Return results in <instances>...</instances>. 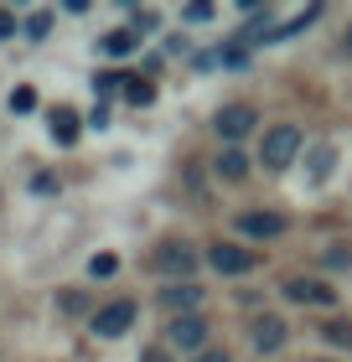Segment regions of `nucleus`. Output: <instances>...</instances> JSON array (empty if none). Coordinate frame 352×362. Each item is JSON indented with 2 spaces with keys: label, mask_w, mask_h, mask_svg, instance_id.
I'll return each instance as SVG.
<instances>
[{
  "label": "nucleus",
  "mask_w": 352,
  "mask_h": 362,
  "mask_svg": "<svg viewBox=\"0 0 352 362\" xmlns=\"http://www.w3.org/2000/svg\"><path fill=\"white\" fill-rule=\"evenodd\" d=\"M156 269L187 285V274L197 269V249H187V243H161V249H156Z\"/></svg>",
  "instance_id": "2"
},
{
  "label": "nucleus",
  "mask_w": 352,
  "mask_h": 362,
  "mask_svg": "<svg viewBox=\"0 0 352 362\" xmlns=\"http://www.w3.org/2000/svg\"><path fill=\"white\" fill-rule=\"evenodd\" d=\"M249 129H254V109L249 104H228L223 114H217V135L223 140H244Z\"/></svg>",
  "instance_id": "6"
},
{
  "label": "nucleus",
  "mask_w": 352,
  "mask_h": 362,
  "mask_svg": "<svg viewBox=\"0 0 352 362\" xmlns=\"http://www.w3.org/2000/svg\"><path fill=\"white\" fill-rule=\"evenodd\" d=\"M244 171H249L244 151H223V156H217V176H223V181H244Z\"/></svg>",
  "instance_id": "12"
},
{
  "label": "nucleus",
  "mask_w": 352,
  "mask_h": 362,
  "mask_svg": "<svg viewBox=\"0 0 352 362\" xmlns=\"http://www.w3.org/2000/svg\"><path fill=\"white\" fill-rule=\"evenodd\" d=\"M239 233L244 238H275V233H285V212H239Z\"/></svg>",
  "instance_id": "5"
},
{
  "label": "nucleus",
  "mask_w": 352,
  "mask_h": 362,
  "mask_svg": "<svg viewBox=\"0 0 352 362\" xmlns=\"http://www.w3.org/2000/svg\"><path fill=\"white\" fill-rule=\"evenodd\" d=\"M208 259H212L217 274H244L249 264H254V259H249V249H239V243H212Z\"/></svg>",
  "instance_id": "7"
},
{
  "label": "nucleus",
  "mask_w": 352,
  "mask_h": 362,
  "mask_svg": "<svg viewBox=\"0 0 352 362\" xmlns=\"http://www.w3.org/2000/svg\"><path fill=\"white\" fill-rule=\"evenodd\" d=\"M140 362H171V357H166L161 347H145V357H140Z\"/></svg>",
  "instance_id": "23"
},
{
  "label": "nucleus",
  "mask_w": 352,
  "mask_h": 362,
  "mask_svg": "<svg viewBox=\"0 0 352 362\" xmlns=\"http://www.w3.org/2000/svg\"><path fill=\"white\" fill-rule=\"evenodd\" d=\"M166 341H171V347L197 352V347L208 341V321H203V316H176L171 326H166Z\"/></svg>",
  "instance_id": "4"
},
{
  "label": "nucleus",
  "mask_w": 352,
  "mask_h": 362,
  "mask_svg": "<svg viewBox=\"0 0 352 362\" xmlns=\"http://www.w3.org/2000/svg\"><path fill=\"white\" fill-rule=\"evenodd\" d=\"M125 98H130V104H135V109H145L150 98H156V88H150L145 78H130V83H125Z\"/></svg>",
  "instance_id": "17"
},
{
  "label": "nucleus",
  "mask_w": 352,
  "mask_h": 362,
  "mask_svg": "<svg viewBox=\"0 0 352 362\" xmlns=\"http://www.w3.org/2000/svg\"><path fill=\"white\" fill-rule=\"evenodd\" d=\"M11 31H16V16H11V11H0V42H6Z\"/></svg>",
  "instance_id": "22"
},
{
  "label": "nucleus",
  "mask_w": 352,
  "mask_h": 362,
  "mask_svg": "<svg viewBox=\"0 0 352 362\" xmlns=\"http://www.w3.org/2000/svg\"><path fill=\"white\" fill-rule=\"evenodd\" d=\"M161 300H166V310H176V316H197L203 290L197 285H171V290H161Z\"/></svg>",
  "instance_id": "10"
},
{
  "label": "nucleus",
  "mask_w": 352,
  "mask_h": 362,
  "mask_svg": "<svg viewBox=\"0 0 352 362\" xmlns=\"http://www.w3.org/2000/svg\"><path fill=\"white\" fill-rule=\"evenodd\" d=\"M331 166H337V151L331 145H322V151H311V181H327Z\"/></svg>",
  "instance_id": "14"
},
{
  "label": "nucleus",
  "mask_w": 352,
  "mask_h": 362,
  "mask_svg": "<svg viewBox=\"0 0 352 362\" xmlns=\"http://www.w3.org/2000/svg\"><path fill=\"white\" fill-rule=\"evenodd\" d=\"M295 151H300V129L295 124H275L270 135H264V151H259V160L270 171H285L295 160Z\"/></svg>",
  "instance_id": "1"
},
{
  "label": "nucleus",
  "mask_w": 352,
  "mask_h": 362,
  "mask_svg": "<svg viewBox=\"0 0 352 362\" xmlns=\"http://www.w3.org/2000/svg\"><path fill=\"white\" fill-rule=\"evenodd\" d=\"M285 337H290V332H285L280 316H254V347H259V352H280Z\"/></svg>",
  "instance_id": "9"
},
{
  "label": "nucleus",
  "mask_w": 352,
  "mask_h": 362,
  "mask_svg": "<svg viewBox=\"0 0 352 362\" xmlns=\"http://www.w3.org/2000/svg\"><path fill=\"white\" fill-rule=\"evenodd\" d=\"M11 109H16V114L37 109V93H31V88H16V93H11Z\"/></svg>",
  "instance_id": "20"
},
{
  "label": "nucleus",
  "mask_w": 352,
  "mask_h": 362,
  "mask_svg": "<svg viewBox=\"0 0 352 362\" xmlns=\"http://www.w3.org/2000/svg\"><path fill=\"white\" fill-rule=\"evenodd\" d=\"M197 362H228V352H217V347H212V352H197Z\"/></svg>",
  "instance_id": "24"
},
{
  "label": "nucleus",
  "mask_w": 352,
  "mask_h": 362,
  "mask_svg": "<svg viewBox=\"0 0 352 362\" xmlns=\"http://www.w3.org/2000/svg\"><path fill=\"white\" fill-rule=\"evenodd\" d=\"M347 52H352V26H347Z\"/></svg>",
  "instance_id": "25"
},
{
  "label": "nucleus",
  "mask_w": 352,
  "mask_h": 362,
  "mask_svg": "<svg viewBox=\"0 0 352 362\" xmlns=\"http://www.w3.org/2000/svg\"><path fill=\"white\" fill-rule=\"evenodd\" d=\"M125 83H130L125 73H98V78H93V93L109 98V93H125Z\"/></svg>",
  "instance_id": "15"
},
{
  "label": "nucleus",
  "mask_w": 352,
  "mask_h": 362,
  "mask_svg": "<svg viewBox=\"0 0 352 362\" xmlns=\"http://www.w3.org/2000/svg\"><path fill=\"white\" fill-rule=\"evenodd\" d=\"M285 295L300 300V305H331V285H327V279H290Z\"/></svg>",
  "instance_id": "8"
},
{
  "label": "nucleus",
  "mask_w": 352,
  "mask_h": 362,
  "mask_svg": "<svg viewBox=\"0 0 352 362\" xmlns=\"http://www.w3.org/2000/svg\"><path fill=\"white\" fill-rule=\"evenodd\" d=\"M322 337L331 341V347H352V321H327Z\"/></svg>",
  "instance_id": "16"
},
{
  "label": "nucleus",
  "mask_w": 352,
  "mask_h": 362,
  "mask_svg": "<svg viewBox=\"0 0 352 362\" xmlns=\"http://www.w3.org/2000/svg\"><path fill=\"white\" fill-rule=\"evenodd\" d=\"M114 269H120V259H114V254H93V259H89V274H93V279H109Z\"/></svg>",
  "instance_id": "19"
},
{
  "label": "nucleus",
  "mask_w": 352,
  "mask_h": 362,
  "mask_svg": "<svg viewBox=\"0 0 352 362\" xmlns=\"http://www.w3.org/2000/svg\"><path fill=\"white\" fill-rule=\"evenodd\" d=\"M98 47H104L109 57H130V52H135L140 42H135V31H125V26H120V31H109V37L98 42Z\"/></svg>",
  "instance_id": "13"
},
{
  "label": "nucleus",
  "mask_w": 352,
  "mask_h": 362,
  "mask_svg": "<svg viewBox=\"0 0 352 362\" xmlns=\"http://www.w3.org/2000/svg\"><path fill=\"white\" fill-rule=\"evenodd\" d=\"M47 31H52V16H47V11H31V16H26V37H31V42H42Z\"/></svg>",
  "instance_id": "18"
},
{
  "label": "nucleus",
  "mask_w": 352,
  "mask_h": 362,
  "mask_svg": "<svg viewBox=\"0 0 352 362\" xmlns=\"http://www.w3.org/2000/svg\"><path fill=\"white\" fill-rule=\"evenodd\" d=\"M187 21H212V6H208V0H197V6H187Z\"/></svg>",
  "instance_id": "21"
},
{
  "label": "nucleus",
  "mask_w": 352,
  "mask_h": 362,
  "mask_svg": "<svg viewBox=\"0 0 352 362\" xmlns=\"http://www.w3.org/2000/svg\"><path fill=\"white\" fill-rule=\"evenodd\" d=\"M52 140L57 145H73L78 140V114L73 109H52Z\"/></svg>",
  "instance_id": "11"
},
{
  "label": "nucleus",
  "mask_w": 352,
  "mask_h": 362,
  "mask_svg": "<svg viewBox=\"0 0 352 362\" xmlns=\"http://www.w3.org/2000/svg\"><path fill=\"white\" fill-rule=\"evenodd\" d=\"M135 326V300H114L93 316V337H125Z\"/></svg>",
  "instance_id": "3"
}]
</instances>
